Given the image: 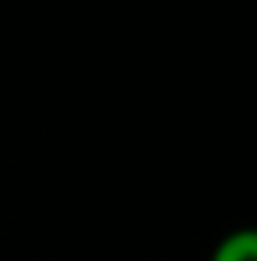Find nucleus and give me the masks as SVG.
<instances>
[{
  "instance_id": "1",
  "label": "nucleus",
  "mask_w": 257,
  "mask_h": 261,
  "mask_svg": "<svg viewBox=\"0 0 257 261\" xmlns=\"http://www.w3.org/2000/svg\"><path fill=\"white\" fill-rule=\"evenodd\" d=\"M212 261H257V233L250 226H240L225 233L212 251Z\"/></svg>"
}]
</instances>
